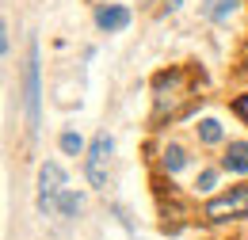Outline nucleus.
Masks as SVG:
<instances>
[{
    "mask_svg": "<svg viewBox=\"0 0 248 240\" xmlns=\"http://www.w3.org/2000/svg\"><path fill=\"white\" fill-rule=\"evenodd\" d=\"M191 99H195V76L187 69H168V73H160L153 80V115H156V122L180 119Z\"/></svg>",
    "mask_w": 248,
    "mask_h": 240,
    "instance_id": "f257e3e1",
    "label": "nucleus"
},
{
    "mask_svg": "<svg viewBox=\"0 0 248 240\" xmlns=\"http://www.w3.org/2000/svg\"><path fill=\"white\" fill-rule=\"evenodd\" d=\"M233 217H248V183L206 202V221H233Z\"/></svg>",
    "mask_w": 248,
    "mask_h": 240,
    "instance_id": "f03ea898",
    "label": "nucleus"
},
{
    "mask_svg": "<svg viewBox=\"0 0 248 240\" xmlns=\"http://www.w3.org/2000/svg\"><path fill=\"white\" fill-rule=\"evenodd\" d=\"M62 191H65L62 164H42V172H38V206L42 210H54L58 198H62Z\"/></svg>",
    "mask_w": 248,
    "mask_h": 240,
    "instance_id": "7ed1b4c3",
    "label": "nucleus"
},
{
    "mask_svg": "<svg viewBox=\"0 0 248 240\" xmlns=\"http://www.w3.org/2000/svg\"><path fill=\"white\" fill-rule=\"evenodd\" d=\"M23 103H27V122L31 130H38V46H31L27 54V69H23Z\"/></svg>",
    "mask_w": 248,
    "mask_h": 240,
    "instance_id": "20e7f679",
    "label": "nucleus"
},
{
    "mask_svg": "<svg viewBox=\"0 0 248 240\" xmlns=\"http://www.w3.org/2000/svg\"><path fill=\"white\" fill-rule=\"evenodd\" d=\"M111 137L107 134H99L92 141V149H88V180L92 187H107V160H111Z\"/></svg>",
    "mask_w": 248,
    "mask_h": 240,
    "instance_id": "39448f33",
    "label": "nucleus"
},
{
    "mask_svg": "<svg viewBox=\"0 0 248 240\" xmlns=\"http://www.w3.org/2000/svg\"><path fill=\"white\" fill-rule=\"evenodd\" d=\"M95 23H99L103 30H123L126 23H130V12L119 8V4H103V8L95 12Z\"/></svg>",
    "mask_w": 248,
    "mask_h": 240,
    "instance_id": "423d86ee",
    "label": "nucleus"
},
{
    "mask_svg": "<svg viewBox=\"0 0 248 240\" xmlns=\"http://www.w3.org/2000/svg\"><path fill=\"white\" fill-rule=\"evenodd\" d=\"M221 164H225V172H248V141H229Z\"/></svg>",
    "mask_w": 248,
    "mask_h": 240,
    "instance_id": "0eeeda50",
    "label": "nucleus"
},
{
    "mask_svg": "<svg viewBox=\"0 0 248 240\" xmlns=\"http://www.w3.org/2000/svg\"><path fill=\"white\" fill-rule=\"evenodd\" d=\"M160 164H164L168 172H180V168L187 164V152L180 149V145H168V149H164V160H160Z\"/></svg>",
    "mask_w": 248,
    "mask_h": 240,
    "instance_id": "6e6552de",
    "label": "nucleus"
},
{
    "mask_svg": "<svg viewBox=\"0 0 248 240\" xmlns=\"http://www.w3.org/2000/svg\"><path fill=\"white\" fill-rule=\"evenodd\" d=\"M199 137H202L206 145H217V141H221V122L202 119V122H199Z\"/></svg>",
    "mask_w": 248,
    "mask_h": 240,
    "instance_id": "1a4fd4ad",
    "label": "nucleus"
},
{
    "mask_svg": "<svg viewBox=\"0 0 248 240\" xmlns=\"http://www.w3.org/2000/svg\"><path fill=\"white\" fill-rule=\"evenodd\" d=\"M58 210L65 217H73V213L80 210V195H73V191H62V198H58Z\"/></svg>",
    "mask_w": 248,
    "mask_h": 240,
    "instance_id": "9d476101",
    "label": "nucleus"
},
{
    "mask_svg": "<svg viewBox=\"0 0 248 240\" xmlns=\"http://www.w3.org/2000/svg\"><path fill=\"white\" fill-rule=\"evenodd\" d=\"M233 8H237V0H214V4L206 8V15H210V19H229Z\"/></svg>",
    "mask_w": 248,
    "mask_h": 240,
    "instance_id": "9b49d317",
    "label": "nucleus"
},
{
    "mask_svg": "<svg viewBox=\"0 0 248 240\" xmlns=\"http://www.w3.org/2000/svg\"><path fill=\"white\" fill-rule=\"evenodd\" d=\"M62 149L69 152V156H77V152L84 149V141H80V134H73V130H65V134H62Z\"/></svg>",
    "mask_w": 248,
    "mask_h": 240,
    "instance_id": "f8f14e48",
    "label": "nucleus"
},
{
    "mask_svg": "<svg viewBox=\"0 0 248 240\" xmlns=\"http://www.w3.org/2000/svg\"><path fill=\"white\" fill-rule=\"evenodd\" d=\"M195 187H199V191H210V187H214V172H202V176H199V183H195Z\"/></svg>",
    "mask_w": 248,
    "mask_h": 240,
    "instance_id": "ddd939ff",
    "label": "nucleus"
},
{
    "mask_svg": "<svg viewBox=\"0 0 248 240\" xmlns=\"http://www.w3.org/2000/svg\"><path fill=\"white\" fill-rule=\"evenodd\" d=\"M237 115H245V119H248V95H241V99H237Z\"/></svg>",
    "mask_w": 248,
    "mask_h": 240,
    "instance_id": "4468645a",
    "label": "nucleus"
}]
</instances>
